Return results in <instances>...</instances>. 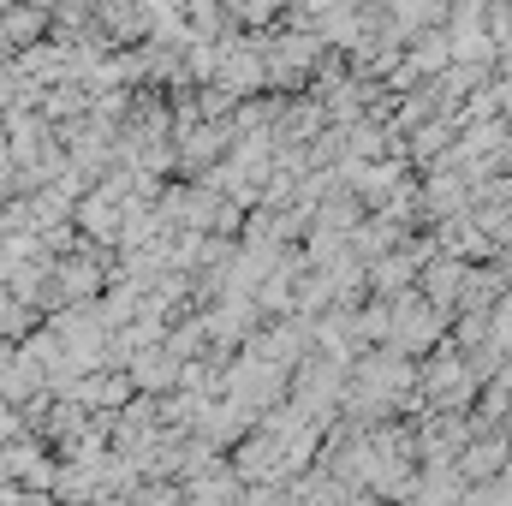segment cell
I'll return each mask as SVG.
<instances>
[]
</instances>
